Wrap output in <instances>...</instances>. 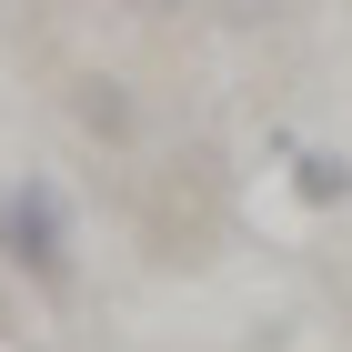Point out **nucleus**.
<instances>
[{
  "label": "nucleus",
  "mask_w": 352,
  "mask_h": 352,
  "mask_svg": "<svg viewBox=\"0 0 352 352\" xmlns=\"http://www.w3.org/2000/svg\"><path fill=\"white\" fill-rule=\"evenodd\" d=\"M0 252L51 292L71 282V212H60L51 182H0Z\"/></svg>",
  "instance_id": "nucleus-1"
},
{
  "label": "nucleus",
  "mask_w": 352,
  "mask_h": 352,
  "mask_svg": "<svg viewBox=\"0 0 352 352\" xmlns=\"http://www.w3.org/2000/svg\"><path fill=\"white\" fill-rule=\"evenodd\" d=\"M71 121H81L91 141H131V91H121V81H101V71H91V81L71 91Z\"/></svg>",
  "instance_id": "nucleus-2"
},
{
  "label": "nucleus",
  "mask_w": 352,
  "mask_h": 352,
  "mask_svg": "<svg viewBox=\"0 0 352 352\" xmlns=\"http://www.w3.org/2000/svg\"><path fill=\"white\" fill-rule=\"evenodd\" d=\"M352 191V162H332V151H302V201H342Z\"/></svg>",
  "instance_id": "nucleus-3"
}]
</instances>
